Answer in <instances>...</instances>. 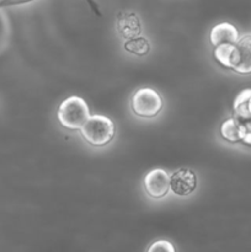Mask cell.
I'll return each mask as SVG.
<instances>
[{
    "instance_id": "3",
    "label": "cell",
    "mask_w": 251,
    "mask_h": 252,
    "mask_svg": "<svg viewBox=\"0 0 251 252\" xmlns=\"http://www.w3.org/2000/svg\"><path fill=\"white\" fill-rule=\"evenodd\" d=\"M164 108L160 94L153 88H140L130 97V110L140 118H154Z\"/></svg>"
},
{
    "instance_id": "14",
    "label": "cell",
    "mask_w": 251,
    "mask_h": 252,
    "mask_svg": "<svg viewBox=\"0 0 251 252\" xmlns=\"http://www.w3.org/2000/svg\"><path fill=\"white\" fill-rule=\"evenodd\" d=\"M244 123V137L241 143L251 147V120L243 121Z\"/></svg>"
},
{
    "instance_id": "6",
    "label": "cell",
    "mask_w": 251,
    "mask_h": 252,
    "mask_svg": "<svg viewBox=\"0 0 251 252\" xmlns=\"http://www.w3.org/2000/svg\"><path fill=\"white\" fill-rule=\"evenodd\" d=\"M145 193L152 199H161L170 192V175L162 169H154L143 180Z\"/></svg>"
},
{
    "instance_id": "10",
    "label": "cell",
    "mask_w": 251,
    "mask_h": 252,
    "mask_svg": "<svg viewBox=\"0 0 251 252\" xmlns=\"http://www.w3.org/2000/svg\"><path fill=\"white\" fill-rule=\"evenodd\" d=\"M233 113L240 121L251 120V89H244L238 94L233 103Z\"/></svg>"
},
{
    "instance_id": "1",
    "label": "cell",
    "mask_w": 251,
    "mask_h": 252,
    "mask_svg": "<svg viewBox=\"0 0 251 252\" xmlns=\"http://www.w3.org/2000/svg\"><path fill=\"white\" fill-rule=\"evenodd\" d=\"M90 116L88 103L80 96L66 97L57 111L59 125L68 130H80Z\"/></svg>"
},
{
    "instance_id": "9",
    "label": "cell",
    "mask_w": 251,
    "mask_h": 252,
    "mask_svg": "<svg viewBox=\"0 0 251 252\" xmlns=\"http://www.w3.org/2000/svg\"><path fill=\"white\" fill-rule=\"evenodd\" d=\"M220 135L231 144L241 143L244 137V123L236 117H229L220 126Z\"/></svg>"
},
{
    "instance_id": "13",
    "label": "cell",
    "mask_w": 251,
    "mask_h": 252,
    "mask_svg": "<svg viewBox=\"0 0 251 252\" xmlns=\"http://www.w3.org/2000/svg\"><path fill=\"white\" fill-rule=\"evenodd\" d=\"M33 1H36V0H0V9L12 6H21V5H26Z\"/></svg>"
},
{
    "instance_id": "5",
    "label": "cell",
    "mask_w": 251,
    "mask_h": 252,
    "mask_svg": "<svg viewBox=\"0 0 251 252\" xmlns=\"http://www.w3.org/2000/svg\"><path fill=\"white\" fill-rule=\"evenodd\" d=\"M197 175L193 170L181 167L170 175V191L176 197H188L197 189Z\"/></svg>"
},
{
    "instance_id": "4",
    "label": "cell",
    "mask_w": 251,
    "mask_h": 252,
    "mask_svg": "<svg viewBox=\"0 0 251 252\" xmlns=\"http://www.w3.org/2000/svg\"><path fill=\"white\" fill-rule=\"evenodd\" d=\"M230 70L241 75L251 74V34L240 37L234 44Z\"/></svg>"
},
{
    "instance_id": "7",
    "label": "cell",
    "mask_w": 251,
    "mask_h": 252,
    "mask_svg": "<svg viewBox=\"0 0 251 252\" xmlns=\"http://www.w3.org/2000/svg\"><path fill=\"white\" fill-rule=\"evenodd\" d=\"M239 31L230 22H220L212 27L209 32V42L213 47L221 44H235L239 41Z\"/></svg>"
},
{
    "instance_id": "8",
    "label": "cell",
    "mask_w": 251,
    "mask_h": 252,
    "mask_svg": "<svg viewBox=\"0 0 251 252\" xmlns=\"http://www.w3.org/2000/svg\"><path fill=\"white\" fill-rule=\"evenodd\" d=\"M117 29L126 39L134 38L140 34V20L132 11H122L117 16Z\"/></svg>"
},
{
    "instance_id": "15",
    "label": "cell",
    "mask_w": 251,
    "mask_h": 252,
    "mask_svg": "<svg viewBox=\"0 0 251 252\" xmlns=\"http://www.w3.org/2000/svg\"><path fill=\"white\" fill-rule=\"evenodd\" d=\"M86 4L89 5V7L91 9V11L94 12V14H96L97 16H101V10H100V6H98V4L96 2V0H85Z\"/></svg>"
},
{
    "instance_id": "11",
    "label": "cell",
    "mask_w": 251,
    "mask_h": 252,
    "mask_svg": "<svg viewBox=\"0 0 251 252\" xmlns=\"http://www.w3.org/2000/svg\"><path fill=\"white\" fill-rule=\"evenodd\" d=\"M125 49L129 53L134 54V56L138 57H143L149 52L150 49V44L149 41H148L145 37H134V38L127 39L123 44Z\"/></svg>"
},
{
    "instance_id": "12",
    "label": "cell",
    "mask_w": 251,
    "mask_h": 252,
    "mask_svg": "<svg viewBox=\"0 0 251 252\" xmlns=\"http://www.w3.org/2000/svg\"><path fill=\"white\" fill-rule=\"evenodd\" d=\"M147 252H176L174 244L170 243L169 240H155L147 249Z\"/></svg>"
},
{
    "instance_id": "2",
    "label": "cell",
    "mask_w": 251,
    "mask_h": 252,
    "mask_svg": "<svg viewBox=\"0 0 251 252\" xmlns=\"http://www.w3.org/2000/svg\"><path fill=\"white\" fill-rule=\"evenodd\" d=\"M80 134L91 147H106L115 138V125L112 120L106 116L94 115L90 116L81 127Z\"/></svg>"
}]
</instances>
